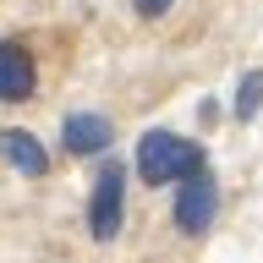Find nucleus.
Wrapping results in <instances>:
<instances>
[{
  "instance_id": "nucleus-1",
  "label": "nucleus",
  "mask_w": 263,
  "mask_h": 263,
  "mask_svg": "<svg viewBox=\"0 0 263 263\" xmlns=\"http://www.w3.org/2000/svg\"><path fill=\"white\" fill-rule=\"evenodd\" d=\"M192 170H203V148L186 143V137H176V132H143V143H137V176L148 181V186H170V181L192 176Z\"/></svg>"
},
{
  "instance_id": "nucleus-2",
  "label": "nucleus",
  "mask_w": 263,
  "mask_h": 263,
  "mask_svg": "<svg viewBox=\"0 0 263 263\" xmlns=\"http://www.w3.org/2000/svg\"><path fill=\"white\" fill-rule=\"evenodd\" d=\"M121 203H126V170L115 159H104L99 164V181H93V197H88V236H93V241H115Z\"/></svg>"
},
{
  "instance_id": "nucleus-3",
  "label": "nucleus",
  "mask_w": 263,
  "mask_h": 263,
  "mask_svg": "<svg viewBox=\"0 0 263 263\" xmlns=\"http://www.w3.org/2000/svg\"><path fill=\"white\" fill-rule=\"evenodd\" d=\"M219 214V181L209 170H192L181 176V192H176V230L181 236H203Z\"/></svg>"
},
{
  "instance_id": "nucleus-4",
  "label": "nucleus",
  "mask_w": 263,
  "mask_h": 263,
  "mask_svg": "<svg viewBox=\"0 0 263 263\" xmlns=\"http://www.w3.org/2000/svg\"><path fill=\"white\" fill-rule=\"evenodd\" d=\"M110 143H115V126L104 121V115H93V110L66 115V126H61V148H66V154H77V159H99Z\"/></svg>"
},
{
  "instance_id": "nucleus-5",
  "label": "nucleus",
  "mask_w": 263,
  "mask_h": 263,
  "mask_svg": "<svg viewBox=\"0 0 263 263\" xmlns=\"http://www.w3.org/2000/svg\"><path fill=\"white\" fill-rule=\"evenodd\" d=\"M33 88H39L33 55L11 39H0V104H22V99H33Z\"/></svg>"
},
{
  "instance_id": "nucleus-6",
  "label": "nucleus",
  "mask_w": 263,
  "mask_h": 263,
  "mask_svg": "<svg viewBox=\"0 0 263 263\" xmlns=\"http://www.w3.org/2000/svg\"><path fill=\"white\" fill-rule=\"evenodd\" d=\"M0 159L11 170H22V176H44L49 170V154L33 132H0Z\"/></svg>"
},
{
  "instance_id": "nucleus-7",
  "label": "nucleus",
  "mask_w": 263,
  "mask_h": 263,
  "mask_svg": "<svg viewBox=\"0 0 263 263\" xmlns=\"http://www.w3.org/2000/svg\"><path fill=\"white\" fill-rule=\"evenodd\" d=\"M258 110H263V71H247L236 88V121H258Z\"/></svg>"
},
{
  "instance_id": "nucleus-8",
  "label": "nucleus",
  "mask_w": 263,
  "mask_h": 263,
  "mask_svg": "<svg viewBox=\"0 0 263 263\" xmlns=\"http://www.w3.org/2000/svg\"><path fill=\"white\" fill-rule=\"evenodd\" d=\"M132 6H137V16H164L176 0H132Z\"/></svg>"
}]
</instances>
